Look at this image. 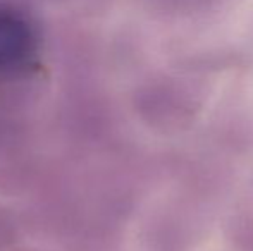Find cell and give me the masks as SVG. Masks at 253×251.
<instances>
[{"label":"cell","instance_id":"1","mask_svg":"<svg viewBox=\"0 0 253 251\" xmlns=\"http://www.w3.org/2000/svg\"><path fill=\"white\" fill-rule=\"evenodd\" d=\"M37 35L30 19L10 5L0 3V76L16 74L33 61Z\"/></svg>","mask_w":253,"mask_h":251},{"label":"cell","instance_id":"2","mask_svg":"<svg viewBox=\"0 0 253 251\" xmlns=\"http://www.w3.org/2000/svg\"><path fill=\"white\" fill-rule=\"evenodd\" d=\"M219 0H159L164 10L176 16H195L217 5Z\"/></svg>","mask_w":253,"mask_h":251}]
</instances>
